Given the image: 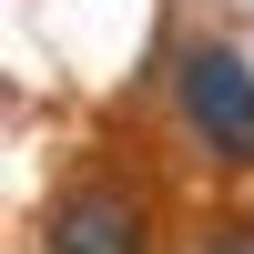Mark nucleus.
<instances>
[{
  "label": "nucleus",
  "instance_id": "obj_1",
  "mask_svg": "<svg viewBox=\"0 0 254 254\" xmlns=\"http://www.w3.org/2000/svg\"><path fill=\"white\" fill-rule=\"evenodd\" d=\"M183 112L214 142V163H254V61L224 51V41L183 51Z\"/></svg>",
  "mask_w": 254,
  "mask_h": 254
},
{
  "label": "nucleus",
  "instance_id": "obj_2",
  "mask_svg": "<svg viewBox=\"0 0 254 254\" xmlns=\"http://www.w3.org/2000/svg\"><path fill=\"white\" fill-rule=\"evenodd\" d=\"M51 254H153L142 203H132V193H112V183H81V193L51 214Z\"/></svg>",
  "mask_w": 254,
  "mask_h": 254
},
{
  "label": "nucleus",
  "instance_id": "obj_3",
  "mask_svg": "<svg viewBox=\"0 0 254 254\" xmlns=\"http://www.w3.org/2000/svg\"><path fill=\"white\" fill-rule=\"evenodd\" d=\"M203 254H254V224H224V234L203 244Z\"/></svg>",
  "mask_w": 254,
  "mask_h": 254
}]
</instances>
